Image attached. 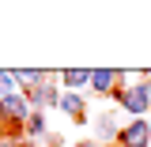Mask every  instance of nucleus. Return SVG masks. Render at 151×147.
Segmentation results:
<instances>
[{
	"label": "nucleus",
	"instance_id": "5",
	"mask_svg": "<svg viewBox=\"0 0 151 147\" xmlns=\"http://www.w3.org/2000/svg\"><path fill=\"white\" fill-rule=\"evenodd\" d=\"M87 79H91L87 72H64V83H68V87H79V83H87Z\"/></svg>",
	"mask_w": 151,
	"mask_h": 147
},
{
	"label": "nucleus",
	"instance_id": "4",
	"mask_svg": "<svg viewBox=\"0 0 151 147\" xmlns=\"http://www.w3.org/2000/svg\"><path fill=\"white\" fill-rule=\"evenodd\" d=\"M113 79H117V75H113V72H94V75H91L94 91H110V87H113Z\"/></svg>",
	"mask_w": 151,
	"mask_h": 147
},
{
	"label": "nucleus",
	"instance_id": "2",
	"mask_svg": "<svg viewBox=\"0 0 151 147\" xmlns=\"http://www.w3.org/2000/svg\"><path fill=\"white\" fill-rule=\"evenodd\" d=\"M147 136H151V128L144 125V121H136L132 128H125L121 140H125V147H147Z\"/></svg>",
	"mask_w": 151,
	"mask_h": 147
},
{
	"label": "nucleus",
	"instance_id": "1",
	"mask_svg": "<svg viewBox=\"0 0 151 147\" xmlns=\"http://www.w3.org/2000/svg\"><path fill=\"white\" fill-rule=\"evenodd\" d=\"M147 98H151V87H147V83L129 87V91L121 94V102H125V110H129V113H144V110H147Z\"/></svg>",
	"mask_w": 151,
	"mask_h": 147
},
{
	"label": "nucleus",
	"instance_id": "7",
	"mask_svg": "<svg viewBox=\"0 0 151 147\" xmlns=\"http://www.w3.org/2000/svg\"><path fill=\"white\" fill-rule=\"evenodd\" d=\"M34 98H38V102H57V94L45 91V87H42V91H34Z\"/></svg>",
	"mask_w": 151,
	"mask_h": 147
},
{
	"label": "nucleus",
	"instance_id": "6",
	"mask_svg": "<svg viewBox=\"0 0 151 147\" xmlns=\"http://www.w3.org/2000/svg\"><path fill=\"white\" fill-rule=\"evenodd\" d=\"M60 106H64V110H68V113H83V102H79L76 94H68V98H64Z\"/></svg>",
	"mask_w": 151,
	"mask_h": 147
},
{
	"label": "nucleus",
	"instance_id": "3",
	"mask_svg": "<svg viewBox=\"0 0 151 147\" xmlns=\"http://www.w3.org/2000/svg\"><path fill=\"white\" fill-rule=\"evenodd\" d=\"M0 110L8 113V117H27V106H23V98H4V106Z\"/></svg>",
	"mask_w": 151,
	"mask_h": 147
}]
</instances>
